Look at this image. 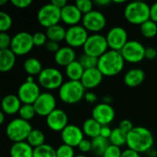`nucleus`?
Instances as JSON below:
<instances>
[{"label": "nucleus", "mask_w": 157, "mask_h": 157, "mask_svg": "<svg viewBox=\"0 0 157 157\" xmlns=\"http://www.w3.org/2000/svg\"><path fill=\"white\" fill-rule=\"evenodd\" d=\"M21 106L22 102L18 98L17 95L9 94L5 96L2 99V111L6 115H14L16 113H18Z\"/></svg>", "instance_id": "22"}, {"label": "nucleus", "mask_w": 157, "mask_h": 157, "mask_svg": "<svg viewBox=\"0 0 157 157\" xmlns=\"http://www.w3.org/2000/svg\"><path fill=\"white\" fill-rule=\"evenodd\" d=\"M45 33L48 38V40H52L55 42H61L62 40H65L66 29L60 24L46 29Z\"/></svg>", "instance_id": "29"}, {"label": "nucleus", "mask_w": 157, "mask_h": 157, "mask_svg": "<svg viewBox=\"0 0 157 157\" xmlns=\"http://www.w3.org/2000/svg\"><path fill=\"white\" fill-rule=\"evenodd\" d=\"M82 25L87 31L96 34L101 31L106 27L107 19L100 11L92 10L91 12L83 16Z\"/></svg>", "instance_id": "12"}, {"label": "nucleus", "mask_w": 157, "mask_h": 157, "mask_svg": "<svg viewBox=\"0 0 157 157\" xmlns=\"http://www.w3.org/2000/svg\"><path fill=\"white\" fill-rule=\"evenodd\" d=\"M112 101H113V98H112L110 96H104V97L102 98V102H103V103H106V104L110 105V104L112 103Z\"/></svg>", "instance_id": "54"}, {"label": "nucleus", "mask_w": 157, "mask_h": 157, "mask_svg": "<svg viewBox=\"0 0 157 157\" xmlns=\"http://www.w3.org/2000/svg\"><path fill=\"white\" fill-rule=\"evenodd\" d=\"M145 79V73L143 69L132 68L126 72L123 77V81L126 86L130 87H136L143 84Z\"/></svg>", "instance_id": "23"}, {"label": "nucleus", "mask_w": 157, "mask_h": 157, "mask_svg": "<svg viewBox=\"0 0 157 157\" xmlns=\"http://www.w3.org/2000/svg\"><path fill=\"white\" fill-rule=\"evenodd\" d=\"M146 155L148 157H156L157 156V152L154 149V148H152V149H150L149 151H147L146 153Z\"/></svg>", "instance_id": "55"}, {"label": "nucleus", "mask_w": 157, "mask_h": 157, "mask_svg": "<svg viewBox=\"0 0 157 157\" xmlns=\"http://www.w3.org/2000/svg\"><path fill=\"white\" fill-rule=\"evenodd\" d=\"M88 37V31L85 29L83 25H75L73 27H69L66 29L65 41L67 46L75 49L84 47Z\"/></svg>", "instance_id": "11"}, {"label": "nucleus", "mask_w": 157, "mask_h": 157, "mask_svg": "<svg viewBox=\"0 0 157 157\" xmlns=\"http://www.w3.org/2000/svg\"><path fill=\"white\" fill-rule=\"evenodd\" d=\"M157 57V50L153 47H147L145 49V59L147 60H155Z\"/></svg>", "instance_id": "47"}, {"label": "nucleus", "mask_w": 157, "mask_h": 157, "mask_svg": "<svg viewBox=\"0 0 157 157\" xmlns=\"http://www.w3.org/2000/svg\"><path fill=\"white\" fill-rule=\"evenodd\" d=\"M23 67H24L25 72L29 75H31V76L39 75L40 74V72L43 70L42 64L40 62V60H38L37 58H34V57L28 58L24 62Z\"/></svg>", "instance_id": "30"}, {"label": "nucleus", "mask_w": 157, "mask_h": 157, "mask_svg": "<svg viewBox=\"0 0 157 157\" xmlns=\"http://www.w3.org/2000/svg\"><path fill=\"white\" fill-rule=\"evenodd\" d=\"M12 37L7 32H0V50L10 49Z\"/></svg>", "instance_id": "41"}, {"label": "nucleus", "mask_w": 157, "mask_h": 157, "mask_svg": "<svg viewBox=\"0 0 157 157\" xmlns=\"http://www.w3.org/2000/svg\"><path fill=\"white\" fill-rule=\"evenodd\" d=\"M48 128L53 132H63L68 125V115L61 109H56L46 117Z\"/></svg>", "instance_id": "18"}, {"label": "nucleus", "mask_w": 157, "mask_h": 157, "mask_svg": "<svg viewBox=\"0 0 157 157\" xmlns=\"http://www.w3.org/2000/svg\"><path fill=\"white\" fill-rule=\"evenodd\" d=\"M26 81H27V82H35V81H34L33 76H31V75H28V77H27V79H26Z\"/></svg>", "instance_id": "57"}, {"label": "nucleus", "mask_w": 157, "mask_h": 157, "mask_svg": "<svg viewBox=\"0 0 157 157\" xmlns=\"http://www.w3.org/2000/svg\"><path fill=\"white\" fill-rule=\"evenodd\" d=\"M103 76L104 75L98 67L85 70V73L81 79V83L83 84L86 89H93L101 84Z\"/></svg>", "instance_id": "20"}, {"label": "nucleus", "mask_w": 157, "mask_h": 157, "mask_svg": "<svg viewBox=\"0 0 157 157\" xmlns=\"http://www.w3.org/2000/svg\"><path fill=\"white\" fill-rule=\"evenodd\" d=\"M38 83L48 91L60 89L63 86V75L59 69L54 67H46L38 75Z\"/></svg>", "instance_id": "6"}, {"label": "nucleus", "mask_w": 157, "mask_h": 157, "mask_svg": "<svg viewBox=\"0 0 157 157\" xmlns=\"http://www.w3.org/2000/svg\"><path fill=\"white\" fill-rule=\"evenodd\" d=\"M121 157H141L140 154L133 151V150H131L129 148L125 149L124 151H122V154H121Z\"/></svg>", "instance_id": "51"}, {"label": "nucleus", "mask_w": 157, "mask_h": 157, "mask_svg": "<svg viewBox=\"0 0 157 157\" xmlns=\"http://www.w3.org/2000/svg\"><path fill=\"white\" fill-rule=\"evenodd\" d=\"M34 47L32 35L27 31H20L12 37L10 50L18 56L28 54Z\"/></svg>", "instance_id": "9"}, {"label": "nucleus", "mask_w": 157, "mask_h": 157, "mask_svg": "<svg viewBox=\"0 0 157 157\" xmlns=\"http://www.w3.org/2000/svg\"><path fill=\"white\" fill-rule=\"evenodd\" d=\"M85 73L84 67L78 62V60L73 62L65 67V74L69 80L72 81H81L82 76Z\"/></svg>", "instance_id": "27"}, {"label": "nucleus", "mask_w": 157, "mask_h": 157, "mask_svg": "<svg viewBox=\"0 0 157 157\" xmlns=\"http://www.w3.org/2000/svg\"><path fill=\"white\" fill-rule=\"evenodd\" d=\"M33 106L37 115L46 118L56 109V98L50 92H42L34 102Z\"/></svg>", "instance_id": "14"}, {"label": "nucleus", "mask_w": 157, "mask_h": 157, "mask_svg": "<svg viewBox=\"0 0 157 157\" xmlns=\"http://www.w3.org/2000/svg\"><path fill=\"white\" fill-rule=\"evenodd\" d=\"M75 58H76V53L75 50L69 46L61 47L60 50L54 54V61L56 64H58L59 66L66 67L73 62L76 61Z\"/></svg>", "instance_id": "21"}, {"label": "nucleus", "mask_w": 157, "mask_h": 157, "mask_svg": "<svg viewBox=\"0 0 157 157\" xmlns=\"http://www.w3.org/2000/svg\"><path fill=\"white\" fill-rule=\"evenodd\" d=\"M75 157H87L86 155H75Z\"/></svg>", "instance_id": "60"}, {"label": "nucleus", "mask_w": 157, "mask_h": 157, "mask_svg": "<svg viewBox=\"0 0 157 157\" xmlns=\"http://www.w3.org/2000/svg\"><path fill=\"white\" fill-rule=\"evenodd\" d=\"M18 115H19V118H21L22 120L29 121L37 114H36V110H35V108H34L33 105L22 104V106H21V108H20V109L18 111Z\"/></svg>", "instance_id": "35"}, {"label": "nucleus", "mask_w": 157, "mask_h": 157, "mask_svg": "<svg viewBox=\"0 0 157 157\" xmlns=\"http://www.w3.org/2000/svg\"><path fill=\"white\" fill-rule=\"evenodd\" d=\"M45 48L46 50L49 52H53L54 54L60 50V44L59 42H55V41H52V40H48L46 45H45Z\"/></svg>", "instance_id": "46"}, {"label": "nucleus", "mask_w": 157, "mask_h": 157, "mask_svg": "<svg viewBox=\"0 0 157 157\" xmlns=\"http://www.w3.org/2000/svg\"><path fill=\"white\" fill-rule=\"evenodd\" d=\"M154 144V135L151 132V131L145 127H134L127 134V147L139 154L146 153L147 151L152 149Z\"/></svg>", "instance_id": "1"}, {"label": "nucleus", "mask_w": 157, "mask_h": 157, "mask_svg": "<svg viewBox=\"0 0 157 157\" xmlns=\"http://www.w3.org/2000/svg\"><path fill=\"white\" fill-rule=\"evenodd\" d=\"M112 1L110 0H96L94 2L95 5L97 6H109V4H111Z\"/></svg>", "instance_id": "53"}, {"label": "nucleus", "mask_w": 157, "mask_h": 157, "mask_svg": "<svg viewBox=\"0 0 157 157\" xmlns=\"http://www.w3.org/2000/svg\"><path fill=\"white\" fill-rule=\"evenodd\" d=\"M92 118L102 126L109 125L115 119V110L111 105L101 102L93 108Z\"/></svg>", "instance_id": "16"}, {"label": "nucleus", "mask_w": 157, "mask_h": 157, "mask_svg": "<svg viewBox=\"0 0 157 157\" xmlns=\"http://www.w3.org/2000/svg\"><path fill=\"white\" fill-rule=\"evenodd\" d=\"M56 154L57 157H75V149L69 145H66L64 144H61L57 149H56Z\"/></svg>", "instance_id": "39"}, {"label": "nucleus", "mask_w": 157, "mask_h": 157, "mask_svg": "<svg viewBox=\"0 0 157 157\" xmlns=\"http://www.w3.org/2000/svg\"><path fill=\"white\" fill-rule=\"evenodd\" d=\"M28 144L33 147L34 149L37 147H40L43 144H45V135L40 130L33 129L31 132L29 133L28 139H27Z\"/></svg>", "instance_id": "31"}, {"label": "nucleus", "mask_w": 157, "mask_h": 157, "mask_svg": "<svg viewBox=\"0 0 157 157\" xmlns=\"http://www.w3.org/2000/svg\"><path fill=\"white\" fill-rule=\"evenodd\" d=\"M78 62L81 63V65L84 67L85 70H88V69L98 67V59L96 58V57H93V56H90V55H87V54L84 53L79 57Z\"/></svg>", "instance_id": "36"}, {"label": "nucleus", "mask_w": 157, "mask_h": 157, "mask_svg": "<svg viewBox=\"0 0 157 157\" xmlns=\"http://www.w3.org/2000/svg\"><path fill=\"white\" fill-rule=\"evenodd\" d=\"M145 47L138 40H129L121 51L125 62L138 63L145 59Z\"/></svg>", "instance_id": "10"}, {"label": "nucleus", "mask_w": 157, "mask_h": 157, "mask_svg": "<svg viewBox=\"0 0 157 157\" xmlns=\"http://www.w3.org/2000/svg\"><path fill=\"white\" fill-rule=\"evenodd\" d=\"M83 16L75 4H68L61 9V21L70 27L79 25L83 19Z\"/></svg>", "instance_id": "19"}, {"label": "nucleus", "mask_w": 157, "mask_h": 157, "mask_svg": "<svg viewBox=\"0 0 157 157\" xmlns=\"http://www.w3.org/2000/svg\"><path fill=\"white\" fill-rule=\"evenodd\" d=\"M109 140L110 144L118 147H121L125 145L127 143V133H125L120 128H115L112 130L111 135Z\"/></svg>", "instance_id": "32"}, {"label": "nucleus", "mask_w": 157, "mask_h": 157, "mask_svg": "<svg viewBox=\"0 0 157 157\" xmlns=\"http://www.w3.org/2000/svg\"><path fill=\"white\" fill-rule=\"evenodd\" d=\"M150 6L143 1L129 3L124 9V17L127 21L133 25H142L150 19Z\"/></svg>", "instance_id": "4"}, {"label": "nucleus", "mask_w": 157, "mask_h": 157, "mask_svg": "<svg viewBox=\"0 0 157 157\" xmlns=\"http://www.w3.org/2000/svg\"><path fill=\"white\" fill-rule=\"evenodd\" d=\"M32 38H33L34 46H37V47L45 46L47 41H48V38L46 36V33H43V32H40V31L35 32L32 35Z\"/></svg>", "instance_id": "40"}, {"label": "nucleus", "mask_w": 157, "mask_h": 157, "mask_svg": "<svg viewBox=\"0 0 157 157\" xmlns=\"http://www.w3.org/2000/svg\"><path fill=\"white\" fill-rule=\"evenodd\" d=\"M125 60L121 52L109 50L100 58H98V68L104 76H115L124 68Z\"/></svg>", "instance_id": "2"}, {"label": "nucleus", "mask_w": 157, "mask_h": 157, "mask_svg": "<svg viewBox=\"0 0 157 157\" xmlns=\"http://www.w3.org/2000/svg\"><path fill=\"white\" fill-rule=\"evenodd\" d=\"M37 19L39 23L46 29L57 25L61 21V9L52 3L46 4L39 9Z\"/></svg>", "instance_id": "8"}, {"label": "nucleus", "mask_w": 157, "mask_h": 157, "mask_svg": "<svg viewBox=\"0 0 157 157\" xmlns=\"http://www.w3.org/2000/svg\"><path fill=\"white\" fill-rule=\"evenodd\" d=\"M5 116H6V114L3 111H1L0 112V124H3L4 123V121H5Z\"/></svg>", "instance_id": "56"}, {"label": "nucleus", "mask_w": 157, "mask_h": 157, "mask_svg": "<svg viewBox=\"0 0 157 157\" xmlns=\"http://www.w3.org/2000/svg\"><path fill=\"white\" fill-rule=\"evenodd\" d=\"M10 2L14 6L19 9H25L29 7L32 3L30 0H11Z\"/></svg>", "instance_id": "45"}, {"label": "nucleus", "mask_w": 157, "mask_h": 157, "mask_svg": "<svg viewBox=\"0 0 157 157\" xmlns=\"http://www.w3.org/2000/svg\"><path fill=\"white\" fill-rule=\"evenodd\" d=\"M111 132H112V129L109 125H105V126L101 127L99 136H101L103 138H106V139H109V137L111 135Z\"/></svg>", "instance_id": "48"}, {"label": "nucleus", "mask_w": 157, "mask_h": 157, "mask_svg": "<svg viewBox=\"0 0 157 157\" xmlns=\"http://www.w3.org/2000/svg\"><path fill=\"white\" fill-rule=\"evenodd\" d=\"M101 127L102 125H100L97 121H95L93 118H89L84 121L82 130L86 136L94 139L100 135Z\"/></svg>", "instance_id": "26"}, {"label": "nucleus", "mask_w": 157, "mask_h": 157, "mask_svg": "<svg viewBox=\"0 0 157 157\" xmlns=\"http://www.w3.org/2000/svg\"><path fill=\"white\" fill-rule=\"evenodd\" d=\"M121 154L122 151L121 150V147L110 144L103 155V157H121Z\"/></svg>", "instance_id": "42"}, {"label": "nucleus", "mask_w": 157, "mask_h": 157, "mask_svg": "<svg viewBox=\"0 0 157 157\" xmlns=\"http://www.w3.org/2000/svg\"><path fill=\"white\" fill-rule=\"evenodd\" d=\"M12 17L9 14L0 11V32H7L12 27Z\"/></svg>", "instance_id": "37"}, {"label": "nucleus", "mask_w": 157, "mask_h": 157, "mask_svg": "<svg viewBox=\"0 0 157 157\" xmlns=\"http://www.w3.org/2000/svg\"><path fill=\"white\" fill-rule=\"evenodd\" d=\"M83 130L75 124H68L65 129L61 132L63 144L69 145L73 148L77 147L79 144L85 139Z\"/></svg>", "instance_id": "17"}, {"label": "nucleus", "mask_w": 157, "mask_h": 157, "mask_svg": "<svg viewBox=\"0 0 157 157\" xmlns=\"http://www.w3.org/2000/svg\"><path fill=\"white\" fill-rule=\"evenodd\" d=\"M140 30L144 37L147 39L155 38L157 35V23L149 19L140 26Z\"/></svg>", "instance_id": "33"}, {"label": "nucleus", "mask_w": 157, "mask_h": 157, "mask_svg": "<svg viewBox=\"0 0 157 157\" xmlns=\"http://www.w3.org/2000/svg\"><path fill=\"white\" fill-rule=\"evenodd\" d=\"M119 128H120L121 131H123L125 133L128 134L134 127H133L132 122L130 120H122V121H121V123H120Z\"/></svg>", "instance_id": "44"}, {"label": "nucleus", "mask_w": 157, "mask_h": 157, "mask_svg": "<svg viewBox=\"0 0 157 157\" xmlns=\"http://www.w3.org/2000/svg\"><path fill=\"white\" fill-rule=\"evenodd\" d=\"M150 19L157 23V2L153 4L150 7Z\"/></svg>", "instance_id": "50"}, {"label": "nucleus", "mask_w": 157, "mask_h": 157, "mask_svg": "<svg viewBox=\"0 0 157 157\" xmlns=\"http://www.w3.org/2000/svg\"><path fill=\"white\" fill-rule=\"evenodd\" d=\"M83 49L84 53L96 57L98 59L100 58L104 53L109 51V45L106 36H103L99 33L89 35Z\"/></svg>", "instance_id": "7"}, {"label": "nucleus", "mask_w": 157, "mask_h": 157, "mask_svg": "<svg viewBox=\"0 0 157 157\" xmlns=\"http://www.w3.org/2000/svg\"><path fill=\"white\" fill-rule=\"evenodd\" d=\"M91 143H92L91 153L93 155L97 157H103V155L105 154L106 150L110 145L109 140L103 138L101 136L92 139Z\"/></svg>", "instance_id": "28"}, {"label": "nucleus", "mask_w": 157, "mask_h": 157, "mask_svg": "<svg viewBox=\"0 0 157 157\" xmlns=\"http://www.w3.org/2000/svg\"><path fill=\"white\" fill-rule=\"evenodd\" d=\"M32 130L29 121H24L21 118H16L7 124L6 133L7 138L14 144L26 142Z\"/></svg>", "instance_id": "5"}, {"label": "nucleus", "mask_w": 157, "mask_h": 157, "mask_svg": "<svg viewBox=\"0 0 157 157\" xmlns=\"http://www.w3.org/2000/svg\"><path fill=\"white\" fill-rule=\"evenodd\" d=\"M108 45L109 50L121 52L122 48L129 41L128 33L122 27H113L111 28L106 36Z\"/></svg>", "instance_id": "13"}, {"label": "nucleus", "mask_w": 157, "mask_h": 157, "mask_svg": "<svg viewBox=\"0 0 157 157\" xmlns=\"http://www.w3.org/2000/svg\"><path fill=\"white\" fill-rule=\"evenodd\" d=\"M75 5L77 6V8L83 15H86L93 10L94 3L91 0H77Z\"/></svg>", "instance_id": "38"}, {"label": "nucleus", "mask_w": 157, "mask_h": 157, "mask_svg": "<svg viewBox=\"0 0 157 157\" xmlns=\"http://www.w3.org/2000/svg\"><path fill=\"white\" fill-rule=\"evenodd\" d=\"M84 99H85L86 102L90 103V104H94V103L98 100V97H97V95H96L95 93L89 91V92H86V95H85Z\"/></svg>", "instance_id": "49"}, {"label": "nucleus", "mask_w": 157, "mask_h": 157, "mask_svg": "<svg viewBox=\"0 0 157 157\" xmlns=\"http://www.w3.org/2000/svg\"><path fill=\"white\" fill-rule=\"evenodd\" d=\"M112 2L115 3V4H124V3H125L124 0H114V1H112Z\"/></svg>", "instance_id": "58"}, {"label": "nucleus", "mask_w": 157, "mask_h": 157, "mask_svg": "<svg viewBox=\"0 0 157 157\" xmlns=\"http://www.w3.org/2000/svg\"><path fill=\"white\" fill-rule=\"evenodd\" d=\"M41 94L40 86L36 82H24L17 89V97L22 104L33 105Z\"/></svg>", "instance_id": "15"}, {"label": "nucleus", "mask_w": 157, "mask_h": 157, "mask_svg": "<svg viewBox=\"0 0 157 157\" xmlns=\"http://www.w3.org/2000/svg\"><path fill=\"white\" fill-rule=\"evenodd\" d=\"M9 153L11 157H33L34 148L31 147L27 141L14 143L10 147Z\"/></svg>", "instance_id": "25"}, {"label": "nucleus", "mask_w": 157, "mask_h": 157, "mask_svg": "<svg viewBox=\"0 0 157 157\" xmlns=\"http://www.w3.org/2000/svg\"><path fill=\"white\" fill-rule=\"evenodd\" d=\"M6 3H7V0H0V5H4Z\"/></svg>", "instance_id": "59"}, {"label": "nucleus", "mask_w": 157, "mask_h": 157, "mask_svg": "<svg viewBox=\"0 0 157 157\" xmlns=\"http://www.w3.org/2000/svg\"><path fill=\"white\" fill-rule=\"evenodd\" d=\"M17 55L10 50H0V71L3 73L9 72L16 64Z\"/></svg>", "instance_id": "24"}, {"label": "nucleus", "mask_w": 157, "mask_h": 157, "mask_svg": "<svg viewBox=\"0 0 157 157\" xmlns=\"http://www.w3.org/2000/svg\"><path fill=\"white\" fill-rule=\"evenodd\" d=\"M78 150L81 152V153H88V152H91V149H92V143L90 140L88 139H84L80 144L79 145L77 146Z\"/></svg>", "instance_id": "43"}, {"label": "nucleus", "mask_w": 157, "mask_h": 157, "mask_svg": "<svg viewBox=\"0 0 157 157\" xmlns=\"http://www.w3.org/2000/svg\"><path fill=\"white\" fill-rule=\"evenodd\" d=\"M51 3H52L53 6H55L56 7L60 8V9L63 8L65 6H67V5H68V3H67V1H66V0H52Z\"/></svg>", "instance_id": "52"}, {"label": "nucleus", "mask_w": 157, "mask_h": 157, "mask_svg": "<svg viewBox=\"0 0 157 157\" xmlns=\"http://www.w3.org/2000/svg\"><path fill=\"white\" fill-rule=\"evenodd\" d=\"M33 157H57L56 149L50 144H43L34 149Z\"/></svg>", "instance_id": "34"}, {"label": "nucleus", "mask_w": 157, "mask_h": 157, "mask_svg": "<svg viewBox=\"0 0 157 157\" xmlns=\"http://www.w3.org/2000/svg\"><path fill=\"white\" fill-rule=\"evenodd\" d=\"M86 88L81 81L68 80L63 84L59 89L60 99L68 105H74L84 99Z\"/></svg>", "instance_id": "3"}]
</instances>
